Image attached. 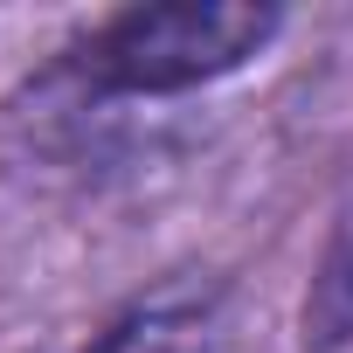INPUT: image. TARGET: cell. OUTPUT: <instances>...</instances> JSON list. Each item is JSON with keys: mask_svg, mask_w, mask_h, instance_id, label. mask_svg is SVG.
Returning <instances> with one entry per match:
<instances>
[{"mask_svg": "<svg viewBox=\"0 0 353 353\" xmlns=\"http://www.w3.org/2000/svg\"><path fill=\"white\" fill-rule=\"evenodd\" d=\"M284 14L250 0H166V8H125L97 21L70 56L63 77L90 97H181L215 77H236L277 42Z\"/></svg>", "mask_w": 353, "mask_h": 353, "instance_id": "cell-1", "label": "cell"}, {"mask_svg": "<svg viewBox=\"0 0 353 353\" xmlns=\"http://www.w3.org/2000/svg\"><path fill=\"white\" fill-rule=\"evenodd\" d=\"M229 291L208 270H181L139 298H125L83 353H222Z\"/></svg>", "mask_w": 353, "mask_h": 353, "instance_id": "cell-2", "label": "cell"}, {"mask_svg": "<svg viewBox=\"0 0 353 353\" xmlns=\"http://www.w3.org/2000/svg\"><path fill=\"white\" fill-rule=\"evenodd\" d=\"M339 339H353V236L332 243L305 298V346H339Z\"/></svg>", "mask_w": 353, "mask_h": 353, "instance_id": "cell-3", "label": "cell"}]
</instances>
